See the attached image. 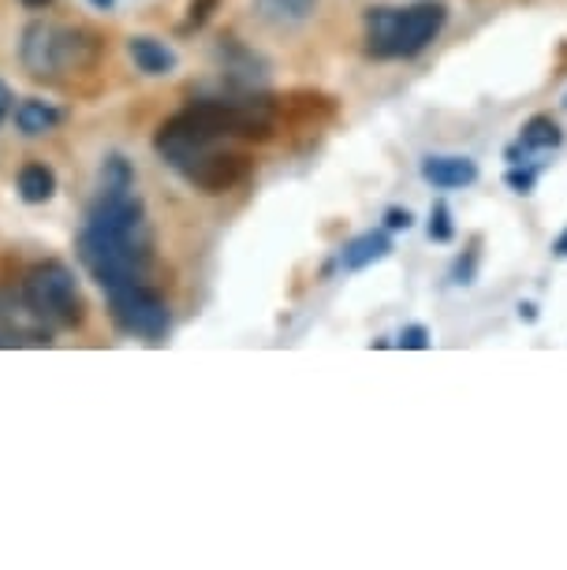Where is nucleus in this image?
Returning <instances> with one entry per match:
<instances>
[{"label":"nucleus","instance_id":"obj_3","mask_svg":"<svg viewBox=\"0 0 567 570\" xmlns=\"http://www.w3.org/2000/svg\"><path fill=\"white\" fill-rule=\"evenodd\" d=\"M19 60L38 82H60L75 71H87L98 60V41L87 30H75L49 19H35L19 41Z\"/></svg>","mask_w":567,"mask_h":570},{"label":"nucleus","instance_id":"obj_19","mask_svg":"<svg viewBox=\"0 0 567 570\" xmlns=\"http://www.w3.org/2000/svg\"><path fill=\"white\" fill-rule=\"evenodd\" d=\"M209 4H213V0H198V4H190V19L184 23V30L206 23V19H209Z\"/></svg>","mask_w":567,"mask_h":570},{"label":"nucleus","instance_id":"obj_4","mask_svg":"<svg viewBox=\"0 0 567 570\" xmlns=\"http://www.w3.org/2000/svg\"><path fill=\"white\" fill-rule=\"evenodd\" d=\"M444 4L414 8H370L366 12V49L378 60H411L444 30Z\"/></svg>","mask_w":567,"mask_h":570},{"label":"nucleus","instance_id":"obj_16","mask_svg":"<svg viewBox=\"0 0 567 570\" xmlns=\"http://www.w3.org/2000/svg\"><path fill=\"white\" fill-rule=\"evenodd\" d=\"M505 183L516 195H530L534 190V183H538V165H516V168H508V176H505Z\"/></svg>","mask_w":567,"mask_h":570},{"label":"nucleus","instance_id":"obj_10","mask_svg":"<svg viewBox=\"0 0 567 570\" xmlns=\"http://www.w3.org/2000/svg\"><path fill=\"white\" fill-rule=\"evenodd\" d=\"M422 179L433 183L437 190H459L478 179V165L470 157H426Z\"/></svg>","mask_w":567,"mask_h":570},{"label":"nucleus","instance_id":"obj_11","mask_svg":"<svg viewBox=\"0 0 567 570\" xmlns=\"http://www.w3.org/2000/svg\"><path fill=\"white\" fill-rule=\"evenodd\" d=\"M60 120H63V112L57 109V105L38 101V98L19 101V109H16V127H19V131H23L27 138H38V135L57 131Z\"/></svg>","mask_w":567,"mask_h":570},{"label":"nucleus","instance_id":"obj_6","mask_svg":"<svg viewBox=\"0 0 567 570\" xmlns=\"http://www.w3.org/2000/svg\"><path fill=\"white\" fill-rule=\"evenodd\" d=\"M109 309L120 332L138 340H160L168 332V306L154 287H146L143 279L109 292Z\"/></svg>","mask_w":567,"mask_h":570},{"label":"nucleus","instance_id":"obj_23","mask_svg":"<svg viewBox=\"0 0 567 570\" xmlns=\"http://www.w3.org/2000/svg\"><path fill=\"white\" fill-rule=\"evenodd\" d=\"M23 4H27V8H46L49 0H23Z\"/></svg>","mask_w":567,"mask_h":570},{"label":"nucleus","instance_id":"obj_17","mask_svg":"<svg viewBox=\"0 0 567 570\" xmlns=\"http://www.w3.org/2000/svg\"><path fill=\"white\" fill-rule=\"evenodd\" d=\"M395 347H403V351H426L430 347V332H426L422 325H408L400 332V340H395Z\"/></svg>","mask_w":567,"mask_h":570},{"label":"nucleus","instance_id":"obj_22","mask_svg":"<svg viewBox=\"0 0 567 570\" xmlns=\"http://www.w3.org/2000/svg\"><path fill=\"white\" fill-rule=\"evenodd\" d=\"M90 4H94V8H101V12H109V8H113V0H90Z\"/></svg>","mask_w":567,"mask_h":570},{"label":"nucleus","instance_id":"obj_20","mask_svg":"<svg viewBox=\"0 0 567 570\" xmlns=\"http://www.w3.org/2000/svg\"><path fill=\"white\" fill-rule=\"evenodd\" d=\"M12 109H16V94H12V86L8 82H0V124L12 116Z\"/></svg>","mask_w":567,"mask_h":570},{"label":"nucleus","instance_id":"obj_14","mask_svg":"<svg viewBox=\"0 0 567 570\" xmlns=\"http://www.w3.org/2000/svg\"><path fill=\"white\" fill-rule=\"evenodd\" d=\"M57 195V176H52V168L46 165H27L19 171V198L30 202V206H41V202H49Z\"/></svg>","mask_w":567,"mask_h":570},{"label":"nucleus","instance_id":"obj_5","mask_svg":"<svg viewBox=\"0 0 567 570\" xmlns=\"http://www.w3.org/2000/svg\"><path fill=\"white\" fill-rule=\"evenodd\" d=\"M23 295L30 309L41 317V325L49 332L75 328L87 314V303L79 295V279L63 262H41L23 276Z\"/></svg>","mask_w":567,"mask_h":570},{"label":"nucleus","instance_id":"obj_21","mask_svg":"<svg viewBox=\"0 0 567 570\" xmlns=\"http://www.w3.org/2000/svg\"><path fill=\"white\" fill-rule=\"evenodd\" d=\"M553 254H556V257H567V228H564L560 235H556V243H553Z\"/></svg>","mask_w":567,"mask_h":570},{"label":"nucleus","instance_id":"obj_7","mask_svg":"<svg viewBox=\"0 0 567 570\" xmlns=\"http://www.w3.org/2000/svg\"><path fill=\"white\" fill-rule=\"evenodd\" d=\"M0 328L19 343H49L52 336V332L41 325V317L30 309L23 287H19V292L16 287H4V292H0Z\"/></svg>","mask_w":567,"mask_h":570},{"label":"nucleus","instance_id":"obj_12","mask_svg":"<svg viewBox=\"0 0 567 570\" xmlns=\"http://www.w3.org/2000/svg\"><path fill=\"white\" fill-rule=\"evenodd\" d=\"M254 12L273 27H299L317 12V0H254Z\"/></svg>","mask_w":567,"mask_h":570},{"label":"nucleus","instance_id":"obj_13","mask_svg":"<svg viewBox=\"0 0 567 570\" xmlns=\"http://www.w3.org/2000/svg\"><path fill=\"white\" fill-rule=\"evenodd\" d=\"M392 250V239L384 232H366L359 235V239H351L344 250H340V265L344 268H366L373 262H381V257H389Z\"/></svg>","mask_w":567,"mask_h":570},{"label":"nucleus","instance_id":"obj_8","mask_svg":"<svg viewBox=\"0 0 567 570\" xmlns=\"http://www.w3.org/2000/svg\"><path fill=\"white\" fill-rule=\"evenodd\" d=\"M560 142H564V131L556 127L553 116H530L519 131V142L508 146V160L522 165V160H530L538 154H553V149H560Z\"/></svg>","mask_w":567,"mask_h":570},{"label":"nucleus","instance_id":"obj_18","mask_svg":"<svg viewBox=\"0 0 567 570\" xmlns=\"http://www.w3.org/2000/svg\"><path fill=\"white\" fill-rule=\"evenodd\" d=\"M384 224H389L392 232H400V228L408 232L414 220H411V213H408V209H389V213H384Z\"/></svg>","mask_w":567,"mask_h":570},{"label":"nucleus","instance_id":"obj_1","mask_svg":"<svg viewBox=\"0 0 567 570\" xmlns=\"http://www.w3.org/2000/svg\"><path fill=\"white\" fill-rule=\"evenodd\" d=\"M273 135V109L262 94L235 90L221 98L190 101L184 112L160 124L154 138L160 160L206 195H224L247 176L251 160L235 142Z\"/></svg>","mask_w":567,"mask_h":570},{"label":"nucleus","instance_id":"obj_15","mask_svg":"<svg viewBox=\"0 0 567 570\" xmlns=\"http://www.w3.org/2000/svg\"><path fill=\"white\" fill-rule=\"evenodd\" d=\"M456 235V224H452V209L444 206V202H437L430 209V239L433 243H448Z\"/></svg>","mask_w":567,"mask_h":570},{"label":"nucleus","instance_id":"obj_2","mask_svg":"<svg viewBox=\"0 0 567 570\" xmlns=\"http://www.w3.org/2000/svg\"><path fill=\"white\" fill-rule=\"evenodd\" d=\"M79 257L105 292L143 279L149 265L146 209L135 195V171L116 154L105 160L101 187L79 235Z\"/></svg>","mask_w":567,"mask_h":570},{"label":"nucleus","instance_id":"obj_9","mask_svg":"<svg viewBox=\"0 0 567 570\" xmlns=\"http://www.w3.org/2000/svg\"><path fill=\"white\" fill-rule=\"evenodd\" d=\"M127 52H131L135 68L149 75V79H160V75H173L179 68V57L173 46H165L160 38H149V35H138L127 41Z\"/></svg>","mask_w":567,"mask_h":570}]
</instances>
